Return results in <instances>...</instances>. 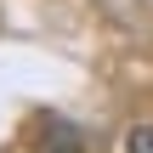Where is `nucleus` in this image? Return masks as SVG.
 <instances>
[{
	"instance_id": "obj_1",
	"label": "nucleus",
	"mask_w": 153,
	"mask_h": 153,
	"mask_svg": "<svg viewBox=\"0 0 153 153\" xmlns=\"http://www.w3.org/2000/svg\"><path fill=\"white\" fill-rule=\"evenodd\" d=\"M131 153H153V125H136L131 131Z\"/></svg>"
}]
</instances>
